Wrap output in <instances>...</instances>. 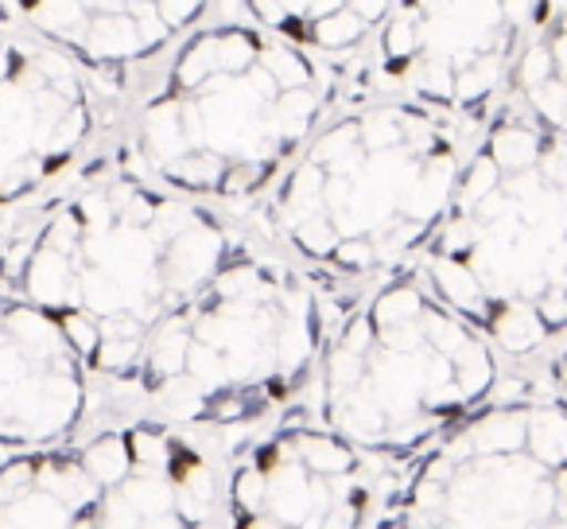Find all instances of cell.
Instances as JSON below:
<instances>
[{"label":"cell","mask_w":567,"mask_h":529,"mask_svg":"<svg viewBox=\"0 0 567 529\" xmlns=\"http://www.w3.org/2000/svg\"><path fill=\"white\" fill-rule=\"evenodd\" d=\"M502 12L513 20V24H520V20L533 12V0H502Z\"/></svg>","instance_id":"obj_38"},{"label":"cell","mask_w":567,"mask_h":529,"mask_svg":"<svg viewBox=\"0 0 567 529\" xmlns=\"http://www.w3.org/2000/svg\"><path fill=\"white\" fill-rule=\"evenodd\" d=\"M308 487L311 475H303L296 464H284L268 475L265 502L276 510V521H308Z\"/></svg>","instance_id":"obj_4"},{"label":"cell","mask_w":567,"mask_h":529,"mask_svg":"<svg viewBox=\"0 0 567 529\" xmlns=\"http://www.w3.org/2000/svg\"><path fill=\"white\" fill-rule=\"evenodd\" d=\"M556 495H559V502H567V467L559 471V479H556Z\"/></svg>","instance_id":"obj_41"},{"label":"cell","mask_w":567,"mask_h":529,"mask_svg":"<svg viewBox=\"0 0 567 529\" xmlns=\"http://www.w3.org/2000/svg\"><path fill=\"white\" fill-rule=\"evenodd\" d=\"M218 417L221 420H237V417H241V401H221L218 405Z\"/></svg>","instance_id":"obj_39"},{"label":"cell","mask_w":567,"mask_h":529,"mask_svg":"<svg viewBox=\"0 0 567 529\" xmlns=\"http://www.w3.org/2000/svg\"><path fill=\"white\" fill-rule=\"evenodd\" d=\"M365 20L358 17L354 9H334L327 12V17H319L316 24V40L323 43V48H347V43H354L358 35H362Z\"/></svg>","instance_id":"obj_16"},{"label":"cell","mask_w":567,"mask_h":529,"mask_svg":"<svg viewBox=\"0 0 567 529\" xmlns=\"http://www.w3.org/2000/svg\"><path fill=\"white\" fill-rule=\"evenodd\" d=\"M525 444L533 448V459L540 464H564L567 459V417L556 409H536L528 417Z\"/></svg>","instance_id":"obj_6"},{"label":"cell","mask_w":567,"mask_h":529,"mask_svg":"<svg viewBox=\"0 0 567 529\" xmlns=\"http://www.w3.org/2000/svg\"><path fill=\"white\" fill-rule=\"evenodd\" d=\"M482 237V230L478 226H471V218H463V222H451L447 226V234H443V253H458V250H466V245H474Z\"/></svg>","instance_id":"obj_33"},{"label":"cell","mask_w":567,"mask_h":529,"mask_svg":"<svg viewBox=\"0 0 567 529\" xmlns=\"http://www.w3.org/2000/svg\"><path fill=\"white\" fill-rule=\"evenodd\" d=\"M435 281L440 293L447 296L455 308H478L482 304V285L471 269H463L458 261H435Z\"/></svg>","instance_id":"obj_13"},{"label":"cell","mask_w":567,"mask_h":529,"mask_svg":"<svg viewBox=\"0 0 567 529\" xmlns=\"http://www.w3.org/2000/svg\"><path fill=\"white\" fill-rule=\"evenodd\" d=\"M334 253H339V261L347 269H370L373 261H378V253H373V245L365 237H350V234L334 245Z\"/></svg>","instance_id":"obj_28"},{"label":"cell","mask_w":567,"mask_h":529,"mask_svg":"<svg viewBox=\"0 0 567 529\" xmlns=\"http://www.w3.org/2000/svg\"><path fill=\"white\" fill-rule=\"evenodd\" d=\"M451 378H455L458 394L466 397H478L489 389V382H494V363H489V355L478 347L474 339H466L463 347H458V355L451 358Z\"/></svg>","instance_id":"obj_8"},{"label":"cell","mask_w":567,"mask_h":529,"mask_svg":"<svg viewBox=\"0 0 567 529\" xmlns=\"http://www.w3.org/2000/svg\"><path fill=\"white\" fill-rule=\"evenodd\" d=\"M159 172L175 183H187V187H206V183H214L221 175V160L214 156L210 149H190V152H183V156L167 160Z\"/></svg>","instance_id":"obj_12"},{"label":"cell","mask_w":567,"mask_h":529,"mask_svg":"<svg viewBox=\"0 0 567 529\" xmlns=\"http://www.w3.org/2000/svg\"><path fill=\"white\" fill-rule=\"evenodd\" d=\"M156 9H159V17H164L167 28H179V24H187L198 9H203V0H156Z\"/></svg>","instance_id":"obj_32"},{"label":"cell","mask_w":567,"mask_h":529,"mask_svg":"<svg viewBox=\"0 0 567 529\" xmlns=\"http://www.w3.org/2000/svg\"><path fill=\"white\" fill-rule=\"evenodd\" d=\"M214 71H218V40H214V35H206V40H198L195 48L179 59V71H175V79H179V87L198 90Z\"/></svg>","instance_id":"obj_15"},{"label":"cell","mask_w":567,"mask_h":529,"mask_svg":"<svg viewBox=\"0 0 567 529\" xmlns=\"http://www.w3.org/2000/svg\"><path fill=\"white\" fill-rule=\"evenodd\" d=\"M82 464L97 479V487H113L128 471V444L125 436H97L90 448H82Z\"/></svg>","instance_id":"obj_7"},{"label":"cell","mask_w":567,"mask_h":529,"mask_svg":"<svg viewBox=\"0 0 567 529\" xmlns=\"http://www.w3.org/2000/svg\"><path fill=\"white\" fill-rule=\"evenodd\" d=\"M533 105L544 113L548 121H556V125H567V87L564 82H540V87H533Z\"/></svg>","instance_id":"obj_24"},{"label":"cell","mask_w":567,"mask_h":529,"mask_svg":"<svg viewBox=\"0 0 567 529\" xmlns=\"http://www.w3.org/2000/svg\"><path fill=\"white\" fill-rule=\"evenodd\" d=\"M260 67L276 79V87L284 90H300L308 87V67H303L300 55H292L288 48H268L260 51Z\"/></svg>","instance_id":"obj_17"},{"label":"cell","mask_w":567,"mask_h":529,"mask_svg":"<svg viewBox=\"0 0 567 529\" xmlns=\"http://www.w3.org/2000/svg\"><path fill=\"white\" fill-rule=\"evenodd\" d=\"M9 250H12V237L0 230V273H4V261H9Z\"/></svg>","instance_id":"obj_40"},{"label":"cell","mask_w":567,"mask_h":529,"mask_svg":"<svg viewBox=\"0 0 567 529\" xmlns=\"http://www.w3.org/2000/svg\"><path fill=\"white\" fill-rule=\"evenodd\" d=\"M497 339H502L505 350L520 355V350L536 347L544 339V324H540V312H533L528 304H513L505 316H497Z\"/></svg>","instance_id":"obj_9"},{"label":"cell","mask_w":567,"mask_h":529,"mask_svg":"<svg viewBox=\"0 0 567 529\" xmlns=\"http://www.w3.org/2000/svg\"><path fill=\"white\" fill-rule=\"evenodd\" d=\"M296 456H300L311 471H323V475H339V471H347V467L354 464V456H350L342 444L323 440V436H300V444H296Z\"/></svg>","instance_id":"obj_14"},{"label":"cell","mask_w":567,"mask_h":529,"mask_svg":"<svg viewBox=\"0 0 567 529\" xmlns=\"http://www.w3.org/2000/svg\"><path fill=\"white\" fill-rule=\"evenodd\" d=\"M466 339H471V335H466L463 327L455 324V319H447V316H424V343L435 350V355L455 358L458 347H463Z\"/></svg>","instance_id":"obj_21"},{"label":"cell","mask_w":567,"mask_h":529,"mask_svg":"<svg viewBox=\"0 0 567 529\" xmlns=\"http://www.w3.org/2000/svg\"><path fill=\"white\" fill-rule=\"evenodd\" d=\"M252 9H257V17L268 20V24H280V20H284V4H280V0H252Z\"/></svg>","instance_id":"obj_37"},{"label":"cell","mask_w":567,"mask_h":529,"mask_svg":"<svg viewBox=\"0 0 567 529\" xmlns=\"http://www.w3.org/2000/svg\"><path fill=\"white\" fill-rule=\"evenodd\" d=\"M497 59H478L474 67H463V74H458V82H455V90H458V98H478V94H486V90H494V82H497Z\"/></svg>","instance_id":"obj_23"},{"label":"cell","mask_w":567,"mask_h":529,"mask_svg":"<svg viewBox=\"0 0 567 529\" xmlns=\"http://www.w3.org/2000/svg\"><path fill=\"white\" fill-rule=\"evenodd\" d=\"M536 312H540L548 324H567V288L564 285H551L540 293V304H536Z\"/></svg>","instance_id":"obj_31"},{"label":"cell","mask_w":567,"mask_h":529,"mask_svg":"<svg viewBox=\"0 0 567 529\" xmlns=\"http://www.w3.org/2000/svg\"><path fill=\"white\" fill-rule=\"evenodd\" d=\"M551 67H556V55H551L548 48H533L525 55V63H520V82H525L528 90L540 87V82L551 79Z\"/></svg>","instance_id":"obj_27"},{"label":"cell","mask_w":567,"mask_h":529,"mask_svg":"<svg viewBox=\"0 0 567 529\" xmlns=\"http://www.w3.org/2000/svg\"><path fill=\"white\" fill-rule=\"evenodd\" d=\"M520 397H525V386H520L517 378H509V382H497V389H494V401H497V405L520 401Z\"/></svg>","instance_id":"obj_36"},{"label":"cell","mask_w":567,"mask_h":529,"mask_svg":"<svg viewBox=\"0 0 567 529\" xmlns=\"http://www.w3.org/2000/svg\"><path fill=\"white\" fill-rule=\"evenodd\" d=\"M265 487H268V479L260 471H241L234 482V495L245 510H260V506H265Z\"/></svg>","instance_id":"obj_29"},{"label":"cell","mask_w":567,"mask_h":529,"mask_svg":"<svg viewBox=\"0 0 567 529\" xmlns=\"http://www.w3.org/2000/svg\"><path fill=\"white\" fill-rule=\"evenodd\" d=\"M412 79H416V87L427 90V94H451V90H455V79H451V71H447L443 59H427V63H420V71H412Z\"/></svg>","instance_id":"obj_25"},{"label":"cell","mask_w":567,"mask_h":529,"mask_svg":"<svg viewBox=\"0 0 567 529\" xmlns=\"http://www.w3.org/2000/svg\"><path fill=\"white\" fill-rule=\"evenodd\" d=\"M540 160V141H536L533 129H502L494 136V164L509 167V172H525Z\"/></svg>","instance_id":"obj_10"},{"label":"cell","mask_w":567,"mask_h":529,"mask_svg":"<svg viewBox=\"0 0 567 529\" xmlns=\"http://www.w3.org/2000/svg\"><path fill=\"white\" fill-rule=\"evenodd\" d=\"M525 436H528V417H520V413H494V417H486L474 428L471 444H474V456H509V451L525 448Z\"/></svg>","instance_id":"obj_5"},{"label":"cell","mask_w":567,"mask_h":529,"mask_svg":"<svg viewBox=\"0 0 567 529\" xmlns=\"http://www.w3.org/2000/svg\"><path fill=\"white\" fill-rule=\"evenodd\" d=\"M86 417V363L55 312L0 277V451L63 444Z\"/></svg>","instance_id":"obj_2"},{"label":"cell","mask_w":567,"mask_h":529,"mask_svg":"<svg viewBox=\"0 0 567 529\" xmlns=\"http://www.w3.org/2000/svg\"><path fill=\"white\" fill-rule=\"evenodd\" d=\"M416 316H420V296H416V288H393V293H385L378 301V324H381V332H385V327L409 324V319H416Z\"/></svg>","instance_id":"obj_20"},{"label":"cell","mask_w":567,"mask_h":529,"mask_svg":"<svg viewBox=\"0 0 567 529\" xmlns=\"http://www.w3.org/2000/svg\"><path fill=\"white\" fill-rule=\"evenodd\" d=\"M292 230H296V242H300L303 250H311V253H331L334 245H339V230H334V222H331V214H327V211L308 214V218H300Z\"/></svg>","instance_id":"obj_19"},{"label":"cell","mask_w":567,"mask_h":529,"mask_svg":"<svg viewBox=\"0 0 567 529\" xmlns=\"http://www.w3.org/2000/svg\"><path fill=\"white\" fill-rule=\"evenodd\" d=\"M102 487L82 456L48 448L0 456V526H86Z\"/></svg>","instance_id":"obj_3"},{"label":"cell","mask_w":567,"mask_h":529,"mask_svg":"<svg viewBox=\"0 0 567 529\" xmlns=\"http://www.w3.org/2000/svg\"><path fill=\"white\" fill-rule=\"evenodd\" d=\"M358 141L365 144L370 152H381V149H396L404 141V125L396 113H370V118L358 125Z\"/></svg>","instance_id":"obj_18"},{"label":"cell","mask_w":567,"mask_h":529,"mask_svg":"<svg viewBox=\"0 0 567 529\" xmlns=\"http://www.w3.org/2000/svg\"><path fill=\"white\" fill-rule=\"evenodd\" d=\"M0 456H4V451H0Z\"/></svg>","instance_id":"obj_43"},{"label":"cell","mask_w":567,"mask_h":529,"mask_svg":"<svg viewBox=\"0 0 567 529\" xmlns=\"http://www.w3.org/2000/svg\"><path fill=\"white\" fill-rule=\"evenodd\" d=\"M94 129L82 59L0 17V214L71 167Z\"/></svg>","instance_id":"obj_1"},{"label":"cell","mask_w":567,"mask_h":529,"mask_svg":"<svg viewBox=\"0 0 567 529\" xmlns=\"http://www.w3.org/2000/svg\"><path fill=\"white\" fill-rule=\"evenodd\" d=\"M342 347L347 350H354V355H370V347H373V332H370V324H362V319H354V324L347 327V339H342Z\"/></svg>","instance_id":"obj_34"},{"label":"cell","mask_w":567,"mask_h":529,"mask_svg":"<svg viewBox=\"0 0 567 529\" xmlns=\"http://www.w3.org/2000/svg\"><path fill=\"white\" fill-rule=\"evenodd\" d=\"M0 17H4V9H0Z\"/></svg>","instance_id":"obj_42"},{"label":"cell","mask_w":567,"mask_h":529,"mask_svg":"<svg viewBox=\"0 0 567 529\" xmlns=\"http://www.w3.org/2000/svg\"><path fill=\"white\" fill-rule=\"evenodd\" d=\"M416 48H420V35H416V28H412V17H401L393 28H389L385 51H389V55H396V59H404V55H412Z\"/></svg>","instance_id":"obj_30"},{"label":"cell","mask_w":567,"mask_h":529,"mask_svg":"<svg viewBox=\"0 0 567 529\" xmlns=\"http://www.w3.org/2000/svg\"><path fill=\"white\" fill-rule=\"evenodd\" d=\"M497 180H502V167H497L494 160H478V164L471 167V175H466V203H478L482 195L497 191Z\"/></svg>","instance_id":"obj_26"},{"label":"cell","mask_w":567,"mask_h":529,"mask_svg":"<svg viewBox=\"0 0 567 529\" xmlns=\"http://www.w3.org/2000/svg\"><path fill=\"white\" fill-rule=\"evenodd\" d=\"M350 9H354L358 17H362L365 24H370V20H378L381 12L389 9V0H350Z\"/></svg>","instance_id":"obj_35"},{"label":"cell","mask_w":567,"mask_h":529,"mask_svg":"<svg viewBox=\"0 0 567 529\" xmlns=\"http://www.w3.org/2000/svg\"><path fill=\"white\" fill-rule=\"evenodd\" d=\"M311 118H316V98L308 94V90H288L284 98H272V129L280 136H303L311 125Z\"/></svg>","instance_id":"obj_11"},{"label":"cell","mask_w":567,"mask_h":529,"mask_svg":"<svg viewBox=\"0 0 567 529\" xmlns=\"http://www.w3.org/2000/svg\"><path fill=\"white\" fill-rule=\"evenodd\" d=\"M218 40V71L221 74H245L257 59L252 43L245 40L241 32H229V35H214Z\"/></svg>","instance_id":"obj_22"}]
</instances>
